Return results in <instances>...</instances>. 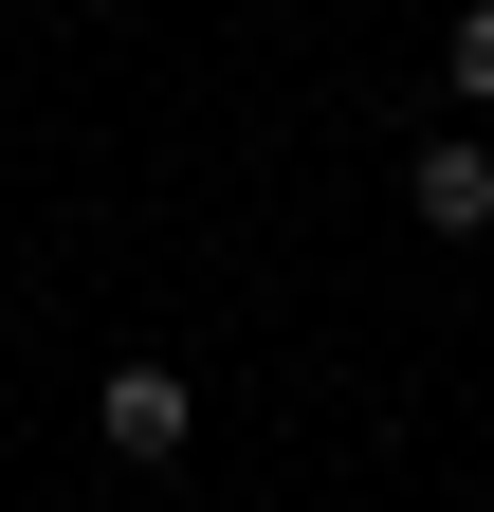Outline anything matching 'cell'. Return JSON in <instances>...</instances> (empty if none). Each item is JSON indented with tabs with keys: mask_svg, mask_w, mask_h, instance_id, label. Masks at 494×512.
Wrapping results in <instances>:
<instances>
[{
	"mask_svg": "<svg viewBox=\"0 0 494 512\" xmlns=\"http://www.w3.org/2000/svg\"><path fill=\"white\" fill-rule=\"evenodd\" d=\"M440 92H476V110H494V0H476L458 37H440Z\"/></svg>",
	"mask_w": 494,
	"mask_h": 512,
	"instance_id": "3957f363",
	"label": "cell"
},
{
	"mask_svg": "<svg viewBox=\"0 0 494 512\" xmlns=\"http://www.w3.org/2000/svg\"><path fill=\"white\" fill-rule=\"evenodd\" d=\"M403 220H421V238H494V147H458V128H440V147L403 165Z\"/></svg>",
	"mask_w": 494,
	"mask_h": 512,
	"instance_id": "7a4b0ae2",
	"label": "cell"
},
{
	"mask_svg": "<svg viewBox=\"0 0 494 512\" xmlns=\"http://www.w3.org/2000/svg\"><path fill=\"white\" fill-rule=\"evenodd\" d=\"M92 421H110V458H147V476H165L202 403H183V366H110V384H92Z\"/></svg>",
	"mask_w": 494,
	"mask_h": 512,
	"instance_id": "6da1fadb",
	"label": "cell"
}]
</instances>
